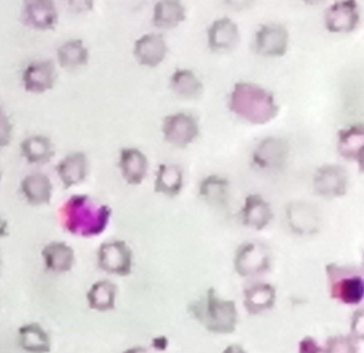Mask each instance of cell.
Masks as SVG:
<instances>
[{"label": "cell", "instance_id": "cell-13", "mask_svg": "<svg viewBox=\"0 0 364 353\" xmlns=\"http://www.w3.org/2000/svg\"><path fill=\"white\" fill-rule=\"evenodd\" d=\"M360 21V10L357 2H335L325 13V25L333 33L354 31Z\"/></svg>", "mask_w": 364, "mask_h": 353}, {"label": "cell", "instance_id": "cell-9", "mask_svg": "<svg viewBox=\"0 0 364 353\" xmlns=\"http://www.w3.org/2000/svg\"><path fill=\"white\" fill-rule=\"evenodd\" d=\"M289 46V32L280 23L261 25L255 36L257 53L265 57H282Z\"/></svg>", "mask_w": 364, "mask_h": 353}, {"label": "cell", "instance_id": "cell-2", "mask_svg": "<svg viewBox=\"0 0 364 353\" xmlns=\"http://www.w3.org/2000/svg\"><path fill=\"white\" fill-rule=\"evenodd\" d=\"M228 106L231 112L255 125L269 123L279 112L273 94L248 81L235 83L229 95Z\"/></svg>", "mask_w": 364, "mask_h": 353}, {"label": "cell", "instance_id": "cell-19", "mask_svg": "<svg viewBox=\"0 0 364 353\" xmlns=\"http://www.w3.org/2000/svg\"><path fill=\"white\" fill-rule=\"evenodd\" d=\"M17 345L26 353H49L53 342L48 331L42 325L32 322L19 327Z\"/></svg>", "mask_w": 364, "mask_h": 353}, {"label": "cell", "instance_id": "cell-12", "mask_svg": "<svg viewBox=\"0 0 364 353\" xmlns=\"http://www.w3.org/2000/svg\"><path fill=\"white\" fill-rule=\"evenodd\" d=\"M314 186L316 191L325 198L344 196L348 191V172L338 164H325L314 174Z\"/></svg>", "mask_w": 364, "mask_h": 353}, {"label": "cell", "instance_id": "cell-24", "mask_svg": "<svg viewBox=\"0 0 364 353\" xmlns=\"http://www.w3.org/2000/svg\"><path fill=\"white\" fill-rule=\"evenodd\" d=\"M117 286L110 280H100L92 284L85 295L87 307L92 311L106 313L117 305Z\"/></svg>", "mask_w": 364, "mask_h": 353}, {"label": "cell", "instance_id": "cell-42", "mask_svg": "<svg viewBox=\"0 0 364 353\" xmlns=\"http://www.w3.org/2000/svg\"><path fill=\"white\" fill-rule=\"evenodd\" d=\"M2 179V169L1 167H0V181H1Z\"/></svg>", "mask_w": 364, "mask_h": 353}, {"label": "cell", "instance_id": "cell-5", "mask_svg": "<svg viewBox=\"0 0 364 353\" xmlns=\"http://www.w3.org/2000/svg\"><path fill=\"white\" fill-rule=\"evenodd\" d=\"M233 268L244 279L264 275L271 269V252L267 246L257 241H246L235 250Z\"/></svg>", "mask_w": 364, "mask_h": 353}, {"label": "cell", "instance_id": "cell-28", "mask_svg": "<svg viewBox=\"0 0 364 353\" xmlns=\"http://www.w3.org/2000/svg\"><path fill=\"white\" fill-rule=\"evenodd\" d=\"M201 199L212 205H226L230 196V184L225 177L212 174L205 177L198 186Z\"/></svg>", "mask_w": 364, "mask_h": 353}, {"label": "cell", "instance_id": "cell-23", "mask_svg": "<svg viewBox=\"0 0 364 353\" xmlns=\"http://www.w3.org/2000/svg\"><path fill=\"white\" fill-rule=\"evenodd\" d=\"M21 191L30 205L49 204L53 198V184L47 175L36 172L28 174L21 181Z\"/></svg>", "mask_w": 364, "mask_h": 353}, {"label": "cell", "instance_id": "cell-31", "mask_svg": "<svg viewBox=\"0 0 364 353\" xmlns=\"http://www.w3.org/2000/svg\"><path fill=\"white\" fill-rule=\"evenodd\" d=\"M338 149L343 157L357 159L364 151V125L356 124L339 132Z\"/></svg>", "mask_w": 364, "mask_h": 353}, {"label": "cell", "instance_id": "cell-35", "mask_svg": "<svg viewBox=\"0 0 364 353\" xmlns=\"http://www.w3.org/2000/svg\"><path fill=\"white\" fill-rule=\"evenodd\" d=\"M299 353H324V347L311 337H305L299 343Z\"/></svg>", "mask_w": 364, "mask_h": 353}, {"label": "cell", "instance_id": "cell-37", "mask_svg": "<svg viewBox=\"0 0 364 353\" xmlns=\"http://www.w3.org/2000/svg\"><path fill=\"white\" fill-rule=\"evenodd\" d=\"M222 353H247L241 345H237V344H230V345L227 346L224 350H223Z\"/></svg>", "mask_w": 364, "mask_h": 353}, {"label": "cell", "instance_id": "cell-43", "mask_svg": "<svg viewBox=\"0 0 364 353\" xmlns=\"http://www.w3.org/2000/svg\"><path fill=\"white\" fill-rule=\"evenodd\" d=\"M0 267H1V260H0Z\"/></svg>", "mask_w": 364, "mask_h": 353}, {"label": "cell", "instance_id": "cell-21", "mask_svg": "<svg viewBox=\"0 0 364 353\" xmlns=\"http://www.w3.org/2000/svg\"><path fill=\"white\" fill-rule=\"evenodd\" d=\"M58 176L64 188L74 187L83 183L89 174V160L82 152L68 154L55 167Z\"/></svg>", "mask_w": 364, "mask_h": 353}, {"label": "cell", "instance_id": "cell-20", "mask_svg": "<svg viewBox=\"0 0 364 353\" xmlns=\"http://www.w3.org/2000/svg\"><path fill=\"white\" fill-rule=\"evenodd\" d=\"M240 214L244 226L256 231L264 230L274 217L271 205L263 196L255 194L246 196Z\"/></svg>", "mask_w": 364, "mask_h": 353}, {"label": "cell", "instance_id": "cell-36", "mask_svg": "<svg viewBox=\"0 0 364 353\" xmlns=\"http://www.w3.org/2000/svg\"><path fill=\"white\" fill-rule=\"evenodd\" d=\"M168 346H170V341L166 335L155 337L151 342V347L156 352H164L168 350Z\"/></svg>", "mask_w": 364, "mask_h": 353}, {"label": "cell", "instance_id": "cell-17", "mask_svg": "<svg viewBox=\"0 0 364 353\" xmlns=\"http://www.w3.org/2000/svg\"><path fill=\"white\" fill-rule=\"evenodd\" d=\"M277 290L271 283L259 282L243 290V305L250 315H260L275 307Z\"/></svg>", "mask_w": 364, "mask_h": 353}, {"label": "cell", "instance_id": "cell-26", "mask_svg": "<svg viewBox=\"0 0 364 353\" xmlns=\"http://www.w3.org/2000/svg\"><path fill=\"white\" fill-rule=\"evenodd\" d=\"M21 152L29 164H44L55 156V145L48 137L34 135L23 140Z\"/></svg>", "mask_w": 364, "mask_h": 353}, {"label": "cell", "instance_id": "cell-16", "mask_svg": "<svg viewBox=\"0 0 364 353\" xmlns=\"http://www.w3.org/2000/svg\"><path fill=\"white\" fill-rule=\"evenodd\" d=\"M43 264L48 273L63 275L70 273L76 263L75 250L65 241H50L41 251Z\"/></svg>", "mask_w": 364, "mask_h": 353}, {"label": "cell", "instance_id": "cell-40", "mask_svg": "<svg viewBox=\"0 0 364 353\" xmlns=\"http://www.w3.org/2000/svg\"><path fill=\"white\" fill-rule=\"evenodd\" d=\"M357 160H358L359 162V168H360V170L364 172V151L358 156Z\"/></svg>", "mask_w": 364, "mask_h": 353}, {"label": "cell", "instance_id": "cell-6", "mask_svg": "<svg viewBox=\"0 0 364 353\" xmlns=\"http://www.w3.org/2000/svg\"><path fill=\"white\" fill-rule=\"evenodd\" d=\"M97 266L108 275L128 277L134 268V252L126 241H106L98 248Z\"/></svg>", "mask_w": 364, "mask_h": 353}, {"label": "cell", "instance_id": "cell-22", "mask_svg": "<svg viewBox=\"0 0 364 353\" xmlns=\"http://www.w3.org/2000/svg\"><path fill=\"white\" fill-rule=\"evenodd\" d=\"M207 34L208 45L213 51H229L239 42V27L229 17L215 19L210 25Z\"/></svg>", "mask_w": 364, "mask_h": 353}, {"label": "cell", "instance_id": "cell-30", "mask_svg": "<svg viewBox=\"0 0 364 353\" xmlns=\"http://www.w3.org/2000/svg\"><path fill=\"white\" fill-rule=\"evenodd\" d=\"M58 61L66 70H75L89 62V49L79 38L66 41L57 51Z\"/></svg>", "mask_w": 364, "mask_h": 353}, {"label": "cell", "instance_id": "cell-3", "mask_svg": "<svg viewBox=\"0 0 364 353\" xmlns=\"http://www.w3.org/2000/svg\"><path fill=\"white\" fill-rule=\"evenodd\" d=\"M188 311L197 322L213 334H232L239 322L235 301L220 298L213 288L205 292L203 299L193 302Z\"/></svg>", "mask_w": 364, "mask_h": 353}, {"label": "cell", "instance_id": "cell-41", "mask_svg": "<svg viewBox=\"0 0 364 353\" xmlns=\"http://www.w3.org/2000/svg\"><path fill=\"white\" fill-rule=\"evenodd\" d=\"M361 268H363V273H364V253L363 255V265H361Z\"/></svg>", "mask_w": 364, "mask_h": 353}, {"label": "cell", "instance_id": "cell-33", "mask_svg": "<svg viewBox=\"0 0 364 353\" xmlns=\"http://www.w3.org/2000/svg\"><path fill=\"white\" fill-rule=\"evenodd\" d=\"M350 337L358 341L364 342V307H359L350 318Z\"/></svg>", "mask_w": 364, "mask_h": 353}, {"label": "cell", "instance_id": "cell-11", "mask_svg": "<svg viewBox=\"0 0 364 353\" xmlns=\"http://www.w3.org/2000/svg\"><path fill=\"white\" fill-rule=\"evenodd\" d=\"M58 72L51 60H36L23 70L21 81L26 91L41 94L49 91L57 83Z\"/></svg>", "mask_w": 364, "mask_h": 353}, {"label": "cell", "instance_id": "cell-4", "mask_svg": "<svg viewBox=\"0 0 364 353\" xmlns=\"http://www.w3.org/2000/svg\"><path fill=\"white\" fill-rule=\"evenodd\" d=\"M329 294L346 305H357L364 300V273L341 265H327Z\"/></svg>", "mask_w": 364, "mask_h": 353}, {"label": "cell", "instance_id": "cell-32", "mask_svg": "<svg viewBox=\"0 0 364 353\" xmlns=\"http://www.w3.org/2000/svg\"><path fill=\"white\" fill-rule=\"evenodd\" d=\"M324 353H359V350L356 339L350 335L337 334L327 339Z\"/></svg>", "mask_w": 364, "mask_h": 353}, {"label": "cell", "instance_id": "cell-25", "mask_svg": "<svg viewBox=\"0 0 364 353\" xmlns=\"http://www.w3.org/2000/svg\"><path fill=\"white\" fill-rule=\"evenodd\" d=\"M183 171L177 164H160L156 172L154 188L157 194L170 198L178 196L183 188Z\"/></svg>", "mask_w": 364, "mask_h": 353}, {"label": "cell", "instance_id": "cell-34", "mask_svg": "<svg viewBox=\"0 0 364 353\" xmlns=\"http://www.w3.org/2000/svg\"><path fill=\"white\" fill-rule=\"evenodd\" d=\"M13 137V125L10 120L0 113V149L10 144Z\"/></svg>", "mask_w": 364, "mask_h": 353}, {"label": "cell", "instance_id": "cell-8", "mask_svg": "<svg viewBox=\"0 0 364 353\" xmlns=\"http://www.w3.org/2000/svg\"><path fill=\"white\" fill-rule=\"evenodd\" d=\"M289 151V143L284 139L267 137L252 152V162L262 170H277L286 164Z\"/></svg>", "mask_w": 364, "mask_h": 353}, {"label": "cell", "instance_id": "cell-27", "mask_svg": "<svg viewBox=\"0 0 364 353\" xmlns=\"http://www.w3.org/2000/svg\"><path fill=\"white\" fill-rule=\"evenodd\" d=\"M186 9L184 4L176 0H164L154 6L153 23L161 29H172L184 21Z\"/></svg>", "mask_w": 364, "mask_h": 353}, {"label": "cell", "instance_id": "cell-15", "mask_svg": "<svg viewBox=\"0 0 364 353\" xmlns=\"http://www.w3.org/2000/svg\"><path fill=\"white\" fill-rule=\"evenodd\" d=\"M59 19L55 4L49 0H32L23 2L21 19L28 27L38 30H51Z\"/></svg>", "mask_w": 364, "mask_h": 353}, {"label": "cell", "instance_id": "cell-10", "mask_svg": "<svg viewBox=\"0 0 364 353\" xmlns=\"http://www.w3.org/2000/svg\"><path fill=\"white\" fill-rule=\"evenodd\" d=\"M286 216L289 228L299 236H311L320 230V211L310 203H291L287 207Z\"/></svg>", "mask_w": 364, "mask_h": 353}, {"label": "cell", "instance_id": "cell-29", "mask_svg": "<svg viewBox=\"0 0 364 353\" xmlns=\"http://www.w3.org/2000/svg\"><path fill=\"white\" fill-rule=\"evenodd\" d=\"M173 92L184 100L197 98L203 93V85L193 70L178 68L173 73L170 79Z\"/></svg>", "mask_w": 364, "mask_h": 353}, {"label": "cell", "instance_id": "cell-14", "mask_svg": "<svg viewBox=\"0 0 364 353\" xmlns=\"http://www.w3.org/2000/svg\"><path fill=\"white\" fill-rule=\"evenodd\" d=\"M168 47L162 34L146 33L134 43V55L141 65L156 68L160 65L168 55Z\"/></svg>", "mask_w": 364, "mask_h": 353}, {"label": "cell", "instance_id": "cell-1", "mask_svg": "<svg viewBox=\"0 0 364 353\" xmlns=\"http://www.w3.org/2000/svg\"><path fill=\"white\" fill-rule=\"evenodd\" d=\"M112 209L97 204L87 194H74L60 209L62 228L74 236L92 238L100 236L110 223Z\"/></svg>", "mask_w": 364, "mask_h": 353}, {"label": "cell", "instance_id": "cell-7", "mask_svg": "<svg viewBox=\"0 0 364 353\" xmlns=\"http://www.w3.org/2000/svg\"><path fill=\"white\" fill-rule=\"evenodd\" d=\"M200 128L194 115L177 112L164 117L162 134L166 142L179 149L192 144L198 138Z\"/></svg>", "mask_w": 364, "mask_h": 353}, {"label": "cell", "instance_id": "cell-39", "mask_svg": "<svg viewBox=\"0 0 364 353\" xmlns=\"http://www.w3.org/2000/svg\"><path fill=\"white\" fill-rule=\"evenodd\" d=\"M122 353H149V352L147 348L143 347V346H134V347L128 348Z\"/></svg>", "mask_w": 364, "mask_h": 353}, {"label": "cell", "instance_id": "cell-38", "mask_svg": "<svg viewBox=\"0 0 364 353\" xmlns=\"http://www.w3.org/2000/svg\"><path fill=\"white\" fill-rule=\"evenodd\" d=\"M9 236V223L6 219L0 216V239Z\"/></svg>", "mask_w": 364, "mask_h": 353}, {"label": "cell", "instance_id": "cell-18", "mask_svg": "<svg viewBox=\"0 0 364 353\" xmlns=\"http://www.w3.org/2000/svg\"><path fill=\"white\" fill-rule=\"evenodd\" d=\"M119 167L122 176L129 185H140L144 181L149 164L146 155L136 147H125L119 152Z\"/></svg>", "mask_w": 364, "mask_h": 353}]
</instances>
